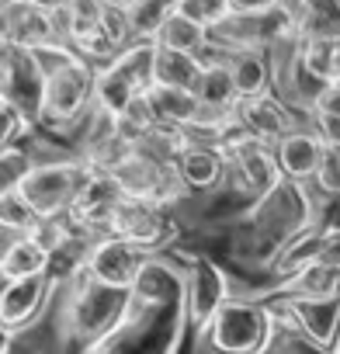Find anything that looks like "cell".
Masks as SVG:
<instances>
[{"instance_id":"cell-16","label":"cell","mask_w":340,"mask_h":354,"mask_svg":"<svg viewBox=\"0 0 340 354\" xmlns=\"http://www.w3.org/2000/svg\"><path fill=\"white\" fill-rule=\"evenodd\" d=\"M53 288H56V285L49 281V274L4 281V285H0V323H4L11 333H15V330H25V326L35 323V316L46 309Z\"/></svg>"},{"instance_id":"cell-35","label":"cell","mask_w":340,"mask_h":354,"mask_svg":"<svg viewBox=\"0 0 340 354\" xmlns=\"http://www.w3.org/2000/svg\"><path fill=\"white\" fill-rule=\"evenodd\" d=\"M25 132H32V122H28L15 104H8L4 97H0V149L15 146Z\"/></svg>"},{"instance_id":"cell-11","label":"cell","mask_w":340,"mask_h":354,"mask_svg":"<svg viewBox=\"0 0 340 354\" xmlns=\"http://www.w3.org/2000/svg\"><path fill=\"white\" fill-rule=\"evenodd\" d=\"M111 236H122L149 254L163 250L167 243H174L181 236V226L174 219L167 205H156V202H139V198H125L115 212V223H111Z\"/></svg>"},{"instance_id":"cell-18","label":"cell","mask_w":340,"mask_h":354,"mask_svg":"<svg viewBox=\"0 0 340 354\" xmlns=\"http://www.w3.org/2000/svg\"><path fill=\"white\" fill-rule=\"evenodd\" d=\"M323 139L305 125V129H295L292 136H285L274 153H278V167H281V177L288 181H299V185H312L316 177V167L323 160Z\"/></svg>"},{"instance_id":"cell-33","label":"cell","mask_w":340,"mask_h":354,"mask_svg":"<svg viewBox=\"0 0 340 354\" xmlns=\"http://www.w3.org/2000/svg\"><path fill=\"white\" fill-rule=\"evenodd\" d=\"M312 192L323 202H337L340 205V149L337 146L323 149V160H319L316 177H312Z\"/></svg>"},{"instance_id":"cell-40","label":"cell","mask_w":340,"mask_h":354,"mask_svg":"<svg viewBox=\"0 0 340 354\" xmlns=\"http://www.w3.org/2000/svg\"><path fill=\"white\" fill-rule=\"evenodd\" d=\"M104 4H108V8H118V11H129L135 0H104Z\"/></svg>"},{"instance_id":"cell-25","label":"cell","mask_w":340,"mask_h":354,"mask_svg":"<svg viewBox=\"0 0 340 354\" xmlns=\"http://www.w3.org/2000/svg\"><path fill=\"white\" fill-rule=\"evenodd\" d=\"M198 73H202V56H188V53H174V49H160L156 46L153 87H185V91H191Z\"/></svg>"},{"instance_id":"cell-19","label":"cell","mask_w":340,"mask_h":354,"mask_svg":"<svg viewBox=\"0 0 340 354\" xmlns=\"http://www.w3.org/2000/svg\"><path fill=\"white\" fill-rule=\"evenodd\" d=\"M323 240H326V226H319V223H312V226H305L302 233H295V236L274 254V261H271V268H267L274 288H278L281 281L295 278L299 271H305L309 264H316L319 254H323ZM271 295H274V292H271Z\"/></svg>"},{"instance_id":"cell-8","label":"cell","mask_w":340,"mask_h":354,"mask_svg":"<svg viewBox=\"0 0 340 354\" xmlns=\"http://www.w3.org/2000/svg\"><path fill=\"white\" fill-rule=\"evenodd\" d=\"M278 330H292L312 347L340 351V299H299V295H267Z\"/></svg>"},{"instance_id":"cell-31","label":"cell","mask_w":340,"mask_h":354,"mask_svg":"<svg viewBox=\"0 0 340 354\" xmlns=\"http://www.w3.org/2000/svg\"><path fill=\"white\" fill-rule=\"evenodd\" d=\"M39 223H42L39 212L25 202L21 192H11V195L0 198V230H8L15 236H28V233L39 230Z\"/></svg>"},{"instance_id":"cell-26","label":"cell","mask_w":340,"mask_h":354,"mask_svg":"<svg viewBox=\"0 0 340 354\" xmlns=\"http://www.w3.org/2000/svg\"><path fill=\"white\" fill-rule=\"evenodd\" d=\"M226 59H229V73L240 97L271 91V53H233Z\"/></svg>"},{"instance_id":"cell-13","label":"cell","mask_w":340,"mask_h":354,"mask_svg":"<svg viewBox=\"0 0 340 354\" xmlns=\"http://www.w3.org/2000/svg\"><path fill=\"white\" fill-rule=\"evenodd\" d=\"M149 250L122 240V236H101L94 240L91 254H87V274L104 281V285H115V288H132L139 271L149 264Z\"/></svg>"},{"instance_id":"cell-30","label":"cell","mask_w":340,"mask_h":354,"mask_svg":"<svg viewBox=\"0 0 340 354\" xmlns=\"http://www.w3.org/2000/svg\"><path fill=\"white\" fill-rule=\"evenodd\" d=\"M135 97H139V91H135L125 77H118L108 63L97 66V80H94V108H101V111H108V115L118 118Z\"/></svg>"},{"instance_id":"cell-20","label":"cell","mask_w":340,"mask_h":354,"mask_svg":"<svg viewBox=\"0 0 340 354\" xmlns=\"http://www.w3.org/2000/svg\"><path fill=\"white\" fill-rule=\"evenodd\" d=\"M146 101L153 108L156 125H174V129L188 132L202 118V104H198L195 91H185V87H149Z\"/></svg>"},{"instance_id":"cell-23","label":"cell","mask_w":340,"mask_h":354,"mask_svg":"<svg viewBox=\"0 0 340 354\" xmlns=\"http://www.w3.org/2000/svg\"><path fill=\"white\" fill-rule=\"evenodd\" d=\"M274 295H299V299H340V268L337 264H309L295 278L281 281Z\"/></svg>"},{"instance_id":"cell-6","label":"cell","mask_w":340,"mask_h":354,"mask_svg":"<svg viewBox=\"0 0 340 354\" xmlns=\"http://www.w3.org/2000/svg\"><path fill=\"white\" fill-rule=\"evenodd\" d=\"M87 177H91V170L80 156L46 160V163H35L28 170V177L21 181L18 192L39 212V219H59V216H70L80 188L87 185Z\"/></svg>"},{"instance_id":"cell-14","label":"cell","mask_w":340,"mask_h":354,"mask_svg":"<svg viewBox=\"0 0 340 354\" xmlns=\"http://www.w3.org/2000/svg\"><path fill=\"white\" fill-rule=\"evenodd\" d=\"M122 202H125V195H122V188H118L115 177L91 170L87 185L80 188V195H77V202H73V209H70V219H73L84 233H91V236L101 240V236L111 233V223H115V212H118Z\"/></svg>"},{"instance_id":"cell-15","label":"cell","mask_w":340,"mask_h":354,"mask_svg":"<svg viewBox=\"0 0 340 354\" xmlns=\"http://www.w3.org/2000/svg\"><path fill=\"white\" fill-rule=\"evenodd\" d=\"M0 42L18 49H42L63 39L49 11L28 4V0H0Z\"/></svg>"},{"instance_id":"cell-1","label":"cell","mask_w":340,"mask_h":354,"mask_svg":"<svg viewBox=\"0 0 340 354\" xmlns=\"http://www.w3.org/2000/svg\"><path fill=\"white\" fill-rule=\"evenodd\" d=\"M185 333V271L153 254L132 285V306L122 326L91 354H178Z\"/></svg>"},{"instance_id":"cell-32","label":"cell","mask_w":340,"mask_h":354,"mask_svg":"<svg viewBox=\"0 0 340 354\" xmlns=\"http://www.w3.org/2000/svg\"><path fill=\"white\" fill-rule=\"evenodd\" d=\"M32 167H35V160H32V153H28L25 146L0 149V198L11 195V192H18Z\"/></svg>"},{"instance_id":"cell-28","label":"cell","mask_w":340,"mask_h":354,"mask_svg":"<svg viewBox=\"0 0 340 354\" xmlns=\"http://www.w3.org/2000/svg\"><path fill=\"white\" fill-rule=\"evenodd\" d=\"M181 8V0H135V4L125 11L129 32L139 42H153L156 32L167 25V18H174Z\"/></svg>"},{"instance_id":"cell-38","label":"cell","mask_w":340,"mask_h":354,"mask_svg":"<svg viewBox=\"0 0 340 354\" xmlns=\"http://www.w3.org/2000/svg\"><path fill=\"white\" fill-rule=\"evenodd\" d=\"M11 347H15V333L0 323V354H11Z\"/></svg>"},{"instance_id":"cell-2","label":"cell","mask_w":340,"mask_h":354,"mask_svg":"<svg viewBox=\"0 0 340 354\" xmlns=\"http://www.w3.org/2000/svg\"><path fill=\"white\" fill-rule=\"evenodd\" d=\"M129 306H132V288L104 285V281L91 278L87 268H84L80 274H73L70 295H66V306H63L66 337L84 354H91L122 326Z\"/></svg>"},{"instance_id":"cell-10","label":"cell","mask_w":340,"mask_h":354,"mask_svg":"<svg viewBox=\"0 0 340 354\" xmlns=\"http://www.w3.org/2000/svg\"><path fill=\"white\" fill-rule=\"evenodd\" d=\"M42 94H46V73L32 56V49L0 42V97L15 104L32 122V129L42 118Z\"/></svg>"},{"instance_id":"cell-17","label":"cell","mask_w":340,"mask_h":354,"mask_svg":"<svg viewBox=\"0 0 340 354\" xmlns=\"http://www.w3.org/2000/svg\"><path fill=\"white\" fill-rule=\"evenodd\" d=\"M174 170L181 177V185L188 195H202V192H216L226 181V160L216 146L209 142H191L181 149V156L174 160Z\"/></svg>"},{"instance_id":"cell-37","label":"cell","mask_w":340,"mask_h":354,"mask_svg":"<svg viewBox=\"0 0 340 354\" xmlns=\"http://www.w3.org/2000/svg\"><path fill=\"white\" fill-rule=\"evenodd\" d=\"M233 11H267V8H281L288 0H229Z\"/></svg>"},{"instance_id":"cell-27","label":"cell","mask_w":340,"mask_h":354,"mask_svg":"<svg viewBox=\"0 0 340 354\" xmlns=\"http://www.w3.org/2000/svg\"><path fill=\"white\" fill-rule=\"evenodd\" d=\"M153 59H156V46L153 42H132V46H125L108 66L118 73V77H125L139 94H146L149 87H153Z\"/></svg>"},{"instance_id":"cell-34","label":"cell","mask_w":340,"mask_h":354,"mask_svg":"<svg viewBox=\"0 0 340 354\" xmlns=\"http://www.w3.org/2000/svg\"><path fill=\"white\" fill-rule=\"evenodd\" d=\"M178 15H185V18L195 21L198 28L212 32L216 25H223V21L233 15V4H229V0H181Z\"/></svg>"},{"instance_id":"cell-41","label":"cell","mask_w":340,"mask_h":354,"mask_svg":"<svg viewBox=\"0 0 340 354\" xmlns=\"http://www.w3.org/2000/svg\"><path fill=\"white\" fill-rule=\"evenodd\" d=\"M11 354H39V351H32V347H11Z\"/></svg>"},{"instance_id":"cell-36","label":"cell","mask_w":340,"mask_h":354,"mask_svg":"<svg viewBox=\"0 0 340 354\" xmlns=\"http://www.w3.org/2000/svg\"><path fill=\"white\" fill-rule=\"evenodd\" d=\"M319 261L340 268V226H337V230H326V240H323V254H319Z\"/></svg>"},{"instance_id":"cell-12","label":"cell","mask_w":340,"mask_h":354,"mask_svg":"<svg viewBox=\"0 0 340 354\" xmlns=\"http://www.w3.org/2000/svg\"><path fill=\"white\" fill-rule=\"evenodd\" d=\"M233 118L240 122V129L261 142H271L278 146L285 136H292L295 129H305V115L295 111L285 97H278L274 91H264V94H254V97H240Z\"/></svg>"},{"instance_id":"cell-3","label":"cell","mask_w":340,"mask_h":354,"mask_svg":"<svg viewBox=\"0 0 340 354\" xmlns=\"http://www.w3.org/2000/svg\"><path fill=\"white\" fill-rule=\"evenodd\" d=\"M202 340L212 354H271L278 344V316L267 299H229Z\"/></svg>"},{"instance_id":"cell-21","label":"cell","mask_w":340,"mask_h":354,"mask_svg":"<svg viewBox=\"0 0 340 354\" xmlns=\"http://www.w3.org/2000/svg\"><path fill=\"white\" fill-rule=\"evenodd\" d=\"M49 250L28 233V236H15L4 250H0V278L4 281H18V278H35L49 271Z\"/></svg>"},{"instance_id":"cell-5","label":"cell","mask_w":340,"mask_h":354,"mask_svg":"<svg viewBox=\"0 0 340 354\" xmlns=\"http://www.w3.org/2000/svg\"><path fill=\"white\" fill-rule=\"evenodd\" d=\"M94 80H97V66L91 59H84V56H77L73 63L53 70L46 77L39 129H53V132L80 129L84 118L94 108Z\"/></svg>"},{"instance_id":"cell-24","label":"cell","mask_w":340,"mask_h":354,"mask_svg":"<svg viewBox=\"0 0 340 354\" xmlns=\"http://www.w3.org/2000/svg\"><path fill=\"white\" fill-rule=\"evenodd\" d=\"M299 25V42L340 35V0H288Z\"/></svg>"},{"instance_id":"cell-4","label":"cell","mask_w":340,"mask_h":354,"mask_svg":"<svg viewBox=\"0 0 340 354\" xmlns=\"http://www.w3.org/2000/svg\"><path fill=\"white\" fill-rule=\"evenodd\" d=\"M285 46H299V25L288 4L267 11H233L223 25L209 32V49L219 56L274 53Z\"/></svg>"},{"instance_id":"cell-39","label":"cell","mask_w":340,"mask_h":354,"mask_svg":"<svg viewBox=\"0 0 340 354\" xmlns=\"http://www.w3.org/2000/svg\"><path fill=\"white\" fill-rule=\"evenodd\" d=\"M28 4H35V8H42V11H59V4H63V0H28Z\"/></svg>"},{"instance_id":"cell-22","label":"cell","mask_w":340,"mask_h":354,"mask_svg":"<svg viewBox=\"0 0 340 354\" xmlns=\"http://www.w3.org/2000/svg\"><path fill=\"white\" fill-rule=\"evenodd\" d=\"M299 66L323 87L340 84V35H323V39H305L295 49Z\"/></svg>"},{"instance_id":"cell-9","label":"cell","mask_w":340,"mask_h":354,"mask_svg":"<svg viewBox=\"0 0 340 354\" xmlns=\"http://www.w3.org/2000/svg\"><path fill=\"white\" fill-rule=\"evenodd\" d=\"M111 177L118 181L125 198H139V202H156V205H178L188 198L181 177L174 170V163H163L142 149H132L115 170Z\"/></svg>"},{"instance_id":"cell-7","label":"cell","mask_w":340,"mask_h":354,"mask_svg":"<svg viewBox=\"0 0 340 354\" xmlns=\"http://www.w3.org/2000/svg\"><path fill=\"white\" fill-rule=\"evenodd\" d=\"M229 274L226 268L202 254L191 250L185 254V313H188V333H195L202 340V333L209 330V323L216 319V313L229 302Z\"/></svg>"},{"instance_id":"cell-29","label":"cell","mask_w":340,"mask_h":354,"mask_svg":"<svg viewBox=\"0 0 340 354\" xmlns=\"http://www.w3.org/2000/svg\"><path fill=\"white\" fill-rule=\"evenodd\" d=\"M153 42L160 49H174V53H188V56H205L209 53V32L198 28L195 21H188L185 15L167 18V25L156 32Z\"/></svg>"}]
</instances>
